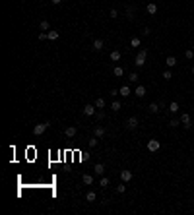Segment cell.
Listing matches in <instances>:
<instances>
[{
  "instance_id": "1",
  "label": "cell",
  "mask_w": 194,
  "mask_h": 215,
  "mask_svg": "<svg viewBox=\"0 0 194 215\" xmlns=\"http://www.w3.org/2000/svg\"><path fill=\"white\" fill-rule=\"evenodd\" d=\"M146 56H148V49H142V51H138V54H136V66L138 68H142L144 64H146Z\"/></svg>"
},
{
  "instance_id": "2",
  "label": "cell",
  "mask_w": 194,
  "mask_h": 215,
  "mask_svg": "<svg viewBox=\"0 0 194 215\" xmlns=\"http://www.w3.org/2000/svg\"><path fill=\"white\" fill-rule=\"evenodd\" d=\"M47 128H49V122L35 124V126H33V134H35V136H41L43 132H47Z\"/></svg>"
},
{
  "instance_id": "3",
  "label": "cell",
  "mask_w": 194,
  "mask_h": 215,
  "mask_svg": "<svg viewBox=\"0 0 194 215\" xmlns=\"http://www.w3.org/2000/svg\"><path fill=\"white\" fill-rule=\"evenodd\" d=\"M181 124H182V128H190V126H192V122H190V114L182 112V114H181Z\"/></svg>"
},
{
  "instance_id": "4",
  "label": "cell",
  "mask_w": 194,
  "mask_h": 215,
  "mask_svg": "<svg viewBox=\"0 0 194 215\" xmlns=\"http://www.w3.org/2000/svg\"><path fill=\"white\" fill-rule=\"evenodd\" d=\"M95 109H97V107H95V105H85V107H84V114H85V116H95Z\"/></svg>"
},
{
  "instance_id": "5",
  "label": "cell",
  "mask_w": 194,
  "mask_h": 215,
  "mask_svg": "<svg viewBox=\"0 0 194 215\" xmlns=\"http://www.w3.org/2000/svg\"><path fill=\"white\" fill-rule=\"evenodd\" d=\"M159 147H161V143H159V140H149V142H148V149L151 151V153H153V151H157Z\"/></svg>"
},
{
  "instance_id": "6",
  "label": "cell",
  "mask_w": 194,
  "mask_h": 215,
  "mask_svg": "<svg viewBox=\"0 0 194 215\" xmlns=\"http://www.w3.org/2000/svg\"><path fill=\"white\" fill-rule=\"evenodd\" d=\"M126 128H128V130H136V128H138V118L130 116L128 120H126Z\"/></svg>"
},
{
  "instance_id": "7",
  "label": "cell",
  "mask_w": 194,
  "mask_h": 215,
  "mask_svg": "<svg viewBox=\"0 0 194 215\" xmlns=\"http://www.w3.org/2000/svg\"><path fill=\"white\" fill-rule=\"evenodd\" d=\"M120 180L122 182H128V180H132V170H120Z\"/></svg>"
},
{
  "instance_id": "8",
  "label": "cell",
  "mask_w": 194,
  "mask_h": 215,
  "mask_svg": "<svg viewBox=\"0 0 194 215\" xmlns=\"http://www.w3.org/2000/svg\"><path fill=\"white\" fill-rule=\"evenodd\" d=\"M103 47H105L103 39H95V41H93V45H91V49H93V51H103Z\"/></svg>"
},
{
  "instance_id": "9",
  "label": "cell",
  "mask_w": 194,
  "mask_h": 215,
  "mask_svg": "<svg viewBox=\"0 0 194 215\" xmlns=\"http://www.w3.org/2000/svg\"><path fill=\"white\" fill-rule=\"evenodd\" d=\"M64 134H66V138H74L78 134V128L76 126H68V128L64 130Z\"/></svg>"
},
{
  "instance_id": "10",
  "label": "cell",
  "mask_w": 194,
  "mask_h": 215,
  "mask_svg": "<svg viewBox=\"0 0 194 215\" xmlns=\"http://www.w3.org/2000/svg\"><path fill=\"white\" fill-rule=\"evenodd\" d=\"M93 173H95V175H99V176H103V173H105V165H103V163H97L95 167H93Z\"/></svg>"
},
{
  "instance_id": "11",
  "label": "cell",
  "mask_w": 194,
  "mask_h": 215,
  "mask_svg": "<svg viewBox=\"0 0 194 215\" xmlns=\"http://www.w3.org/2000/svg\"><path fill=\"white\" fill-rule=\"evenodd\" d=\"M130 93H132V91H130V87H128V85H122V87L118 89V95H120V97H128Z\"/></svg>"
},
{
  "instance_id": "12",
  "label": "cell",
  "mask_w": 194,
  "mask_h": 215,
  "mask_svg": "<svg viewBox=\"0 0 194 215\" xmlns=\"http://www.w3.org/2000/svg\"><path fill=\"white\" fill-rule=\"evenodd\" d=\"M93 134H95L97 138H103L105 136V126H95V128H93Z\"/></svg>"
},
{
  "instance_id": "13",
  "label": "cell",
  "mask_w": 194,
  "mask_h": 215,
  "mask_svg": "<svg viewBox=\"0 0 194 215\" xmlns=\"http://www.w3.org/2000/svg\"><path fill=\"white\" fill-rule=\"evenodd\" d=\"M146 10H148L149 16H155V14H157V4H153V2H151V4H148V6H146Z\"/></svg>"
},
{
  "instance_id": "14",
  "label": "cell",
  "mask_w": 194,
  "mask_h": 215,
  "mask_svg": "<svg viewBox=\"0 0 194 215\" xmlns=\"http://www.w3.org/2000/svg\"><path fill=\"white\" fill-rule=\"evenodd\" d=\"M82 182H84L85 186H91V184H93V176H91V175H84V176H82Z\"/></svg>"
},
{
  "instance_id": "15",
  "label": "cell",
  "mask_w": 194,
  "mask_h": 215,
  "mask_svg": "<svg viewBox=\"0 0 194 215\" xmlns=\"http://www.w3.org/2000/svg\"><path fill=\"white\" fill-rule=\"evenodd\" d=\"M134 93H136V97H144V95H146V87H144V85H138Z\"/></svg>"
},
{
  "instance_id": "16",
  "label": "cell",
  "mask_w": 194,
  "mask_h": 215,
  "mask_svg": "<svg viewBox=\"0 0 194 215\" xmlns=\"http://www.w3.org/2000/svg\"><path fill=\"white\" fill-rule=\"evenodd\" d=\"M113 74H115L116 78H122V76H124V70H122V66H115V70H113Z\"/></svg>"
},
{
  "instance_id": "17",
  "label": "cell",
  "mask_w": 194,
  "mask_h": 215,
  "mask_svg": "<svg viewBox=\"0 0 194 215\" xmlns=\"http://www.w3.org/2000/svg\"><path fill=\"white\" fill-rule=\"evenodd\" d=\"M49 27H51V23H49L47 20H43L41 23H39V29H41V31H49Z\"/></svg>"
},
{
  "instance_id": "18",
  "label": "cell",
  "mask_w": 194,
  "mask_h": 215,
  "mask_svg": "<svg viewBox=\"0 0 194 215\" xmlns=\"http://www.w3.org/2000/svg\"><path fill=\"white\" fill-rule=\"evenodd\" d=\"M95 198H97V194L93 192V190H89V192L85 194V200H87V202H95Z\"/></svg>"
},
{
  "instance_id": "19",
  "label": "cell",
  "mask_w": 194,
  "mask_h": 215,
  "mask_svg": "<svg viewBox=\"0 0 194 215\" xmlns=\"http://www.w3.org/2000/svg\"><path fill=\"white\" fill-rule=\"evenodd\" d=\"M111 60H113V62H118V60H120V51H113V52H111Z\"/></svg>"
},
{
  "instance_id": "20",
  "label": "cell",
  "mask_w": 194,
  "mask_h": 215,
  "mask_svg": "<svg viewBox=\"0 0 194 215\" xmlns=\"http://www.w3.org/2000/svg\"><path fill=\"white\" fill-rule=\"evenodd\" d=\"M169 112H173V114H175V112H179V103H177V101H173V103L169 105Z\"/></svg>"
},
{
  "instance_id": "21",
  "label": "cell",
  "mask_w": 194,
  "mask_h": 215,
  "mask_svg": "<svg viewBox=\"0 0 194 215\" xmlns=\"http://www.w3.org/2000/svg\"><path fill=\"white\" fill-rule=\"evenodd\" d=\"M169 126H171V128H177V126H181V118H171V120H169Z\"/></svg>"
},
{
  "instance_id": "22",
  "label": "cell",
  "mask_w": 194,
  "mask_h": 215,
  "mask_svg": "<svg viewBox=\"0 0 194 215\" xmlns=\"http://www.w3.org/2000/svg\"><path fill=\"white\" fill-rule=\"evenodd\" d=\"M173 66H177V58L175 56H167V68H173Z\"/></svg>"
},
{
  "instance_id": "23",
  "label": "cell",
  "mask_w": 194,
  "mask_h": 215,
  "mask_svg": "<svg viewBox=\"0 0 194 215\" xmlns=\"http://www.w3.org/2000/svg\"><path fill=\"white\" fill-rule=\"evenodd\" d=\"M140 45H142L140 37H132V39H130V47H140Z\"/></svg>"
},
{
  "instance_id": "24",
  "label": "cell",
  "mask_w": 194,
  "mask_h": 215,
  "mask_svg": "<svg viewBox=\"0 0 194 215\" xmlns=\"http://www.w3.org/2000/svg\"><path fill=\"white\" fill-rule=\"evenodd\" d=\"M95 107H97V109H105V99L103 97L95 99Z\"/></svg>"
},
{
  "instance_id": "25",
  "label": "cell",
  "mask_w": 194,
  "mask_h": 215,
  "mask_svg": "<svg viewBox=\"0 0 194 215\" xmlns=\"http://www.w3.org/2000/svg\"><path fill=\"white\" fill-rule=\"evenodd\" d=\"M120 109H122V107H120L118 101H113V103H111V111H120Z\"/></svg>"
},
{
  "instance_id": "26",
  "label": "cell",
  "mask_w": 194,
  "mask_h": 215,
  "mask_svg": "<svg viewBox=\"0 0 194 215\" xmlns=\"http://www.w3.org/2000/svg\"><path fill=\"white\" fill-rule=\"evenodd\" d=\"M99 186L107 188V186H109V178H107V176H101V180H99Z\"/></svg>"
},
{
  "instance_id": "27",
  "label": "cell",
  "mask_w": 194,
  "mask_h": 215,
  "mask_svg": "<svg viewBox=\"0 0 194 215\" xmlns=\"http://www.w3.org/2000/svg\"><path fill=\"white\" fill-rule=\"evenodd\" d=\"M128 79H130V81H132V84H136V81L140 79V76H138L136 72H132V74H130V76H128Z\"/></svg>"
},
{
  "instance_id": "28",
  "label": "cell",
  "mask_w": 194,
  "mask_h": 215,
  "mask_svg": "<svg viewBox=\"0 0 194 215\" xmlns=\"http://www.w3.org/2000/svg\"><path fill=\"white\" fill-rule=\"evenodd\" d=\"M149 112H153V114H155V112H159V105L151 103V105H149Z\"/></svg>"
},
{
  "instance_id": "29",
  "label": "cell",
  "mask_w": 194,
  "mask_h": 215,
  "mask_svg": "<svg viewBox=\"0 0 194 215\" xmlns=\"http://www.w3.org/2000/svg\"><path fill=\"white\" fill-rule=\"evenodd\" d=\"M97 140H99V138H89V140H87V145H89V147H95V145H97Z\"/></svg>"
},
{
  "instance_id": "30",
  "label": "cell",
  "mask_w": 194,
  "mask_h": 215,
  "mask_svg": "<svg viewBox=\"0 0 194 215\" xmlns=\"http://www.w3.org/2000/svg\"><path fill=\"white\" fill-rule=\"evenodd\" d=\"M47 35H49V39H51V41H56L58 39V31H49Z\"/></svg>"
},
{
  "instance_id": "31",
  "label": "cell",
  "mask_w": 194,
  "mask_h": 215,
  "mask_svg": "<svg viewBox=\"0 0 194 215\" xmlns=\"http://www.w3.org/2000/svg\"><path fill=\"white\" fill-rule=\"evenodd\" d=\"M126 16H128V20H134V10H132V6L126 8Z\"/></svg>"
},
{
  "instance_id": "32",
  "label": "cell",
  "mask_w": 194,
  "mask_h": 215,
  "mask_svg": "<svg viewBox=\"0 0 194 215\" xmlns=\"http://www.w3.org/2000/svg\"><path fill=\"white\" fill-rule=\"evenodd\" d=\"M184 58H188V60H192L194 58V51H190V49H188L186 52H184Z\"/></svg>"
},
{
  "instance_id": "33",
  "label": "cell",
  "mask_w": 194,
  "mask_h": 215,
  "mask_svg": "<svg viewBox=\"0 0 194 215\" xmlns=\"http://www.w3.org/2000/svg\"><path fill=\"white\" fill-rule=\"evenodd\" d=\"M163 78L167 79V81H169L171 78H173V74H171V70H165V72H163Z\"/></svg>"
},
{
  "instance_id": "34",
  "label": "cell",
  "mask_w": 194,
  "mask_h": 215,
  "mask_svg": "<svg viewBox=\"0 0 194 215\" xmlns=\"http://www.w3.org/2000/svg\"><path fill=\"white\" fill-rule=\"evenodd\" d=\"M109 18H113V20H116V18H118V12H116L115 8H113V10L109 12Z\"/></svg>"
},
{
  "instance_id": "35",
  "label": "cell",
  "mask_w": 194,
  "mask_h": 215,
  "mask_svg": "<svg viewBox=\"0 0 194 215\" xmlns=\"http://www.w3.org/2000/svg\"><path fill=\"white\" fill-rule=\"evenodd\" d=\"M95 118H97V120H103V118H105V112H103V111H97V112H95Z\"/></svg>"
},
{
  "instance_id": "36",
  "label": "cell",
  "mask_w": 194,
  "mask_h": 215,
  "mask_svg": "<svg viewBox=\"0 0 194 215\" xmlns=\"http://www.w3.org/2000/svg\"><path fill=\"white\" fill-rule=\"evenodd\" d=\"M124 190H126L124 184H118V186H116V192H118V194H124Z\"/></svg>"
},
{
  "instance_id": "37",
  "label": "cell",
  "mask_w": 194,
  "mask_h": 215,
  "mask_svg": "<svg viewBox=\"0 0 194 215\" xmlns=\"http://www.w3.org/2000/svg\"><path fill=\"white\" fill-rule=\"evenodd\" d=\"M149 33H151V29H149V27H144V29H142V35H144V37H148Z\"/></svg>"
},
{
  "instance_id": "38",
  "label": "cell",
  "mask_w": 194,
  "mask_h": 215,
  "mask_svg": "<svg viewBox=\"0 0 194 215\" xmlns=\"http://www.w3.org/2000/svg\"><path fill=\"white\" fill-rule=\"evenodd\" d=\"M39 39H41V41H45V39H49V35H47L45 31H41V33H39Z\"/></svg>"
},
{
  "instance_id": "39",
  "label": "cell",
  "mask_w": 194,
  "mask_h": 215,
  "mask_svg": "<svg viewBox=\"0 0 194 215\" xmlns=\"http://www.w3.org/2000/svg\"><path fill=\"white\" fill-rule=\"evenodd\" d=\"M52 4H54V6H58V4H60V2H62V0H51Z\"/></svg>"
},
{
  "instance_id": "40",
  "label": "cell",
  "mask_w": 194,
  "mask_h": 215,
  "mask_svg": "<svg viewBox=\"0 0 194 215\" xmlns=\"http://www.w3.org/2000/svg\"><path fill=\"white\" fill-rule=\"evenodd\" d=\"M192 74H194V66H192Z\"/></svg>"
}]
</instances>
